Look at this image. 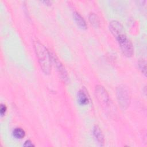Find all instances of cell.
Listing matches in <instances>:
<instances>
[{"label":"cell","instance_id":"1","mask_svg":"<svg viewBox=\"0 0 147 147\" xmlns=\"http://www.w3.org/2000/svg\"><path fill=\"white\" fill-rule=\"evenodd\" d=\"M33 47L38 59L40 66L45 74L51 72V55L47 48L39 41L33 42Z\"/></svg>","mask_w":147,"mask_h":147},{"label":"cell","instance_id":"2","mask_svg":"<svg viewBox=\"0 0 147 147\" xmlns=\"http://www.w3.org/2000/svg\"><path fill=\"white\" fill-rule=\"evenodd\" d=\"M115 37L117 38L123 54L126 57H131L134 53L133 45L125 33H122Z\"/></svg>","mask_w":147,"mask_h":147},{"label":"cell","instance_id":"3","mask_svg":"<svg viewBox=\"0 0 147 147\" xmlns=\"http://www.w3.org/2000/svg\"><path fill=\"white\" fill-rule=\"evenodd\" d=\"M117 97L119 104L123 109H126L130 102V93L125 85L121 84L117 88Z\"/></svg>","mask_w":147,"mask_h":147},{"label":"cell","instance_id":"4","mask_svg":"<svg viewBox=\"0 0 147 147\" xmlns=\"http://www.w3.org/2000/svg\"><path fill=\"white\" fill-rule=\"evenodd\" d=\"M95 92L96 97L100 104L105 106H108L110 103V98L105 88L102 86L98 85L95 87Z\"/></svg>","mask_w":147,"mask_h":147},{"label":"cell","instance_id":"5","mask_svg":"<svg viewBox=\"0 0 147 147\" xmlns=\"http://www.w3.org/2000/svg\"><path fill=\"white\" fill-rule=\"evenodd\" d=\"M110 30L114 37L124 32L123 26L121 23L115 20L112 21L110 23Z\"/></svg>","mask_w":147,"mask_h":147},{"label":"cell","instance_id":"6","mask_svg":"<svg viewBox=\"0 0 147 147\" xmlns=\"http://www.w3.org/2000/svg\"><path fill=\"white\" fill-rule=\"evenodd\" d=\"M93 134H94L95 138H96V140H97V141L98 142V143H99L101 145H103L104 144V141H105L104 136H103L102 130H100V127L98 126L95 125L94 127Z\"/></svg>","mask_w":147,"mask_h":147},{"label":"cell","instance_id":"7","mask_svg":"<svg viewBox=\"0 0 147 147\" xmlns=\"http://www.w3.org/2000/svg\"><path fill=\"white\" fill-rule=\"evenodd\" d=\"M78 100L80 105H86L89 102V97L86 91L80 90L78 94Z\"/></svg>","mask_w":147,"mask_h":147},{"label":"cell","instance_id":"8","mask_svg":"<svg viewBox=\"0 0 147 147\" xmlns=\"http://www.w3.org/2000/svg\"><path fill=\"white\" fill-rule=\"evenodd\" d=\"M73 16L75 20V21L76 22V24L82 29H86L87 28V25L86 23V21L83 19V18L81 16V15L78 13V12H74L73 13Z\"/></svg>","mask_w":147,"mask_h":147},{"label":"cell","instance_id":"9","mask_svg":"<svg viewBox=\"0 0 147 147\" xmlns=\"http://www.w3.org/2000/svg\"><path fill=\"white\" fill-rule=\"evenodd\" d=\"M52 59L54 61V62L55 63L57 67V68L59 73H60L63 79H66L67 76V72L65 70V68L63 67V65H62V64L60 63V61L56 57H55V56H52Z\"/></svg>","mask_w":147,"mask_h":147},{"label":"cell","instance_id":"10","mask_svg":"<svg viewBox=\"0 0 147 147\" xmlns=\"http://www.w3.org/2000/svg\"><path fill=\"white\" fill-rule=\"evenodd\" d=\"M13 136L17 139H21L24 137L25 135V131L21 127L15 128L13 131Z\"/></svg>","mask_w":147,"mask_h":147},{"label":"cell","instance_id":"11","mask_svg":"<svg viewBox=\"0 0 147 147\" xmlns=\"http://www.w3.org/2000/svg\"><path fill=\"white\" fill-rule=\"evenodd\" d=\"M89 21L91 25L95 27H98L99 25V20L97 15L95 13H91L89 15Z\"/></svg>","mask_w":147,"mask_h":147},{"label":"cell","instance_id":"12","mask_svg":"<svg viewBox=\"0 0 147 147\" xmlns=\"http://www.w3.org/2000/svg\"><path fill=\"white\" fill-rule=\"evenodd\" d=\"M138 66L142 74L146 76V61L144 60H141L138 62Z\"/></svg>","mask_w":147,"mask_h":147},{"label":"cell","instance_id":"13","mask_svg":"<svg viewBox=\"0 0 147 147\" xmlns=\"http://www.w3.org/2000/svg\"><path fill=\"white\" fill-rule=\"evenodd\" d=\"M7 110V107L4 104H1V107H0V114L1 115V116H3Z\"/></svg>","mask_w":147,"mask_h":147},{"label":"cell","instance_id":"14","mask_svg":"<svg viewBox=\"0 0 147 147\" xmlns=\"http://www.w3.org/2000/svg\"><path fill=\"white\" fill-rule=\"evenodd\" d=\"M24 146H28V147H32V146H34V145L32 143V142L30 140H26L24 144Z\"/></svg>","mask_w":147,"mask_h":147},{"label":"cell","instance_id":"15","mask_svg":"<svg viewBox=\"0 0 147 147\" xmlns=\"http://www.w3.org/2000/svg\"><path fill=\"white\" fill-rule=\"evenodd\" d=\"M42 2L46 3L47 5H49L50 4H51V2L49 1H42Z\"/></svg>","mask_w":147,"mask_h":147}]
</instances>
